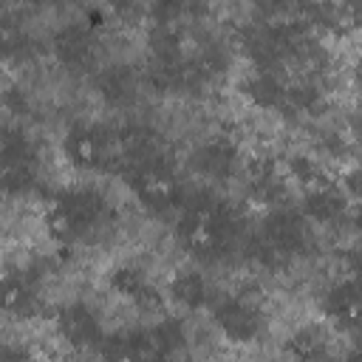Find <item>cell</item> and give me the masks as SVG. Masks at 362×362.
<instances>
[{"label":"cell","mask_w":362,"mask_h":362,"mask_svg":"<svg viewBox=\"0 0 362 362\" xmlns=\"http://www.w3.org/2000/svg\"><path fill=\"white\" fill-rule=\"evenodd\" d=\"M212 320L232 342H255L263 331V317L246 297H221L212 305Z\"/></svg>","instance_id":"obj_6"},{"label":"cell","mask_w":362,"mask_h":362,"mask_svg":"<svg viewBox=\"0 0 362 362\" xmlns=\"http://www.w3.org/2000/svg\"><path fill=\"white\" fill-rule=\"evenodd\" d=\"M57 331L76 351L99 348V342L105 339L96 311L82 305V303H71V305H62L57 311Z\"/></svg>","instance_id":"obj_7"},{"label":"cell","mask_w":362,"mask_h":362,"mask_svg":"<svg viewBox=\"0 0 362 362\" xmlns=\"http://www.w3.org/2000/svg\"><path fill=\"white\" fill-rule=\"evenodd\" d=\"M107 215L110 206L96 189H65L45 209V229L57 243L71 246L99 229Z\"/></svg>","instance_id":"obj_2"},{"label":"cell","mask_w":362,"mask_h":362,"mask_svg":"<svg viewBox=\"0 0 362 362\" xmlns=\"http://www.w3.org/2000/svg\"><path fill=\"white\" fill-rule=\"evenodd\" d=\"M0 345H3V342H0Z\"/></svg>","instance_id":"obj_24"},{"label":"cell","mask_w":362,"mask_h":362,"mask_svg":"<svg viewBox=\"0 0 362 362\" xmlns=\"http://www.w3.org/2000/svg\"><path fill=\"white\" fill-rule=\"evenodd\" d=\"M232 235H235V221H232L229 209L209 195H201V198L184 204L181 218L175 223L178 243L184 246L187 255H192L198 260L223 257L232 246Z\"/></svg>","instance_id":"obj_1"},{"label":"cell","mask_w":362,"mask_h":362,"mask_svg":"<svg viewBox=\"0 0 362 362\" xmlns=\"http://www.w3.org/2000/svg\"><path fill=\"white\" fill-rule=\"evenodd\" d=\"M62 147H65V158L82 173L110 170L113 161H116L113 139L99 124H74L65 133V144Z\"/></svg>","instance_id":"obj_5"},{"label":"cell","mask_w":362,"mask_h":362,"mask_svg":"<svg viewBox=\"0 0 362 362\" xmlns=\"http://www.w3.org/2000/svg\"><path fill=\"white\" fill-rule=\"evenodd\" d=\"M99 348H102L105 362H144V359L136 354V348H133V342H130L127 334L105 337V339L99 342Z\"/></svg>","instance_id":"obj_21"},{"label":"cell","mask_w":362,"mask_h":362,"mask_svg":"<svg viewBox=\"0 0 362 362\" xmlns=\"http://www.w3.org/2000/svg\"><path fill=\"white\" fill-rule=\"evenodd\" d=\"M288 354L297 359V362H317L325 356V337L322 331L317 328H303L291 337L288 342Z\"/></svg>","instance_id":"obj_18"},{"label":"cell","mask_w":362,"mask_h":362,"mask_svg":"<svg viewBox=\"0 0 362 362\" xmlns=\"http://www.w3.org/2000/svg\"><path fill=\"white\" fill-rule=\"evenodd\" d=\"M34 181H37V158L28 139L11 147H0V192L20 195L28 192Z\"/></svg>","instance_id":"obj_8"},{"label":"cell","mask_w":362,"mask_h":362,"mask_svg":"<svg viewBox=\"0 0 362 362\" xmlns=\"http://www.w3.org/2000/svg\"><path fill=\"white\" fill-rule=\"evenodd\" d=\"M305 246H308V226H305L303 215L291 212V209H274L263 221V232L257 238L255 255L263 263L277 266V263L305 252Z\"/></svg>","instance_id":"obj_3"},{"label":"cell","mask_w":362,"mask_h":362,"mask_svg":"<svg viewBox=\"0 0 362 362\" xmlns=\"http://www.w3.org/2000/svg\"><path fill=\"white\" fill-rule=\"evenodd\" d=\"M356 178H359L356 173H348V175H345V184H339V187H345L351 195H356Z\"/></svg>","instance_id":"obj_23"},{"label":"cell","mask_w":362,"mask_h":362,"mask_svg":"<svg viewBox=\"0 0 362 362\" xmlns=\"http://www.w3.org/2000/svg\"><path fill=\"white\" fill-rule=\"evenodd\" d=\"M170 294L175 303H181L184 308H201L209 303V283L201 272L195 269H181L173 274L170 280Z\"/></svg>","instance_id":"obj_15"},{"label":"cell","mask_w":362,"mask_h":362,"mask_svg":"<svg viewBox=\"0 0 362 362\" xmlns=\"http://www.w3.org/2000/svg\"><path fill=\"white\" fill-rule=\"evenodd\" d=\"M99 90H102V96L110 99V102H127V99L133 96L136 85H133V76H130L124 68H110V71H105V76L99 79Z\"/></svg>","instance_id":"obj_20"},{"label":"cell","mask_w":362,"mask_h":362,"mask_svg":"<svg viewBox=\"0 0 362 362\" xmlns=\"http://www.w3.org/2000/svg\"><path fill=\"white\" fill-rule=\"evenodd\" d=\"M54 54L62 65L79 71L93 62V37L82 25H65L54 37Z\"/></svg>","instance_id":"obj_9"},{"label":"cell","mask_w":362,"mask_h":362,"mask_svg":"<svg viewBox=\"0 0 362 362\" xmlns=\"http://www.w3.org/2000/svg\"><path fill=\"white\" fill-rule=\"evenodd\" d=\"M130 187H133V195L141 201V206L150 209V212H170V209H178V206H181V198H184L181 178H178L175 170H173L167 161H161V158L136 167V170L130 173Z\"/></svg>","instance_id":"obj_4"},{"label":"cell","mask_w":362,"mask_h":362,"mask_svg":"<svg viewBox=\"0 0 362 362\" xmlns=\"http://www.w3.org/2000/svg\"><path fill=\"white\" fill-rule=\"evenodd\" d=\"M34 305H37V294L25 274H20V272L0 274V311L3 314L28 317V314H34Z\"/></svg>","instance_id":"obj_11"},{"label":"cell","mask_w":362,"mask_h":362,"mask_svg":"<svg viewBox=\"0 0 362 362\" xmlns=\"http://www.w3.org/2000/svg\"><path fill=\"white\" fill-rule=\"evenodd\" d=\"M322 308L339 328H356V322H359V288H356V283L354 280L334 283L325 291Z\"/></svg>","instance_id":"obj_10"},{"label":"cell","mask_w":362,"mask_h":362,"mask_svg":"<svg viewBox=\"0 0 362 362\" xmlns=\"http://www.w3.org/2000/svg\"><path fill=\"white\" fill-rule=\"evenodd\" d=\"M195 167L206 175V178H229L238 167V150L232 141L226 139H215L209 144H204L198 153H195Z\"/></svg>","instance_id":"obj_13"},{"label":"cell","mask_w":362,"mask_h":362,"mask_svg":"<svg viewBox=\"0 0 362 362\" xmlns=\"http://www.w3.org/2000/svg\"><path fill=\"white\" fill-rule=\"evenodd\" d=\"M25 48H28L25 25L11 11H0V54L3 57H17Z\"/></svg>","instance_id":"obj_19"},{"label":"cell","mask_w":362,"mask_h":362,"mask_svg":"<svg viewBox=\"0 0 362 362\" xmlns=\"http://www.w3.org/2000/svg\"><path fill=\"white\" fill-rule=\"evenodd\" d=\"M345 209V195H342V187H328L322 192H311V195H303V212L311 218V221H320V223H331L342 215Z\"/></svg>","instance_id":"obj_17"},{"label":"cell","mask_w":362,"mask_h":362,"mask_svg":"<svg viewBox=\"0 0 362 362\" xmlns=\"http://www.w3.org/2000/svg\"><path fill=\"white\" fill-rule=\"evenodd\" d=\"M243 90H246V96L257 105V107H286V93H288V88L272 74V71H257V74H252L246 82H243Z\"/></svg>","instance_id":"obj_16"},{"label":"cell","mask_w":362,"mask_h":362,"mask_svg":"<svg viewBox=\"0 0 362 362\" xmlns=\"http://www.w3.org/2000/svg\"><path fill=\"white\" fill-rule=\"evenodd\" d=\"M0 362H28V354L14 345H0Z\"/></svg>","instance_id":"obj_22"},{"label":"cell","mask_w":362,"mask_h":362,"mask_svg":"<svg viewBox=\"0 0 362 362\" xmlns=\"http://www.w3.org/2000/svg\"><path fill=\"white\" fill-rule=\"evenodd\" d=\"M110 286L122 297H130L133 303H139L141 308H161V294L150 286V280L139 266H119L110 274Z\"/></svg>","instance_id":"obj_12"},{"label":"cell","mask_w":362,"mask_h":362,"mask_svg":"<svg viewBox=\"0 0 362 362\" xmlns=\"http://www.w3.org/2000/svg\"><path fill=\"white\" fill-rule=\"evenodd\" d=\"M249 192L260 204H269V206L286 198V181H283L274 161H269V158L252 161V167H249Z\"/></svg>","instance_id":"obj_14"}]
</instances>
